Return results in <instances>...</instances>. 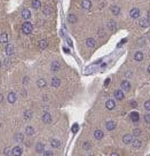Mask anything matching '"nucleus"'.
I'll return each mask as SVG.
<instances>
[{"instance_id":"obj_1","label":"nucleus","mask_w":150,"mask_h":156,"mask_svg":"<svg viewBox=\"0 0 150 156\" xmlns=\"http://www.w3.org/2000/svg\"><path fill=\"white\" fill-rule=\"evenodd\" d=\"M32 30H33V25H32V23H30V22H24L22 24V32L23 33H25V34H29V33H31L32 32Z\"/></svg>"},{"instance_id":"obj_2","label":"nucleus","mask_w":150,"mask_h":156,"mask_svg":"<svg viewBox=\"0 0 150 156\" xmlns=\"http://www.w3.org/2000/svg\"><path fill=\"white\" fill-rule=\"evenodd\" d=\"M129 16L132 19H139L140 17V9L139 8H132L131 11H129Z\"/></svg>"},{"instance_id":"obj_3","label":"nucleus","mask_w":150,"mask_h":156,"mask_svg":"<svg viewBox=\"0 0 150 156\" xmlns=\"http://www.w3.org/2000/svg\"><path fill=\"white\" fill-rule=\"evenodd\" d=\"M7 100L9 103H15L16 100H17V95L15 92H10V93H8V97H7Z\"/></svg>"},{"instance_id":"obj_4","label":"nucleus","mask_w":150,"mask_h":156,"mask_svg":"<svg viewBox=\"0 0 150 156\" xmlns=\"http://www.w3.org/2000/svg\"><path fill=\"white\" fill-rule=\"evenodd\" d=\"M51 85L53 86L54 88L59 87V86L61 85V79L57 78V77H53V78H52V80H51Z\"/></svg>"},{"instance_id":"obj_5","label":"nucleus","mask_w":150,"mask_h":156,"mask_svg":"<svg viewBox=\"0 0 150 156\" xmlns=\"http://www.w3.org/2000/svg\"><path fill=\"white\" fill-rule=\"evenodd\" d=\"M41 119H42V122H44L45 124H49L52 122V115L49 114V112H45V114L42 115Z\"/></svg>"},{"instance_id":"obj_6","label":"nucleus","mask_w":150,"mask_h":156,"mask_svg":"<svg viewBox=\"0 0 150 156\" xmlns=\"http://www.w3.org/2000/svg\"><path fill=\"white\" fill-rule=\"evenodd\" d=\"M91 7H92L91 0H83V1H82V8H83V9L88 10V9H91Z\"/></svg>"},{"instance_id":"obj_7","label":"nucleus","mask_w":150,"mask_h":156,"mask_svg":"<svg viewBox=\"0 0 150 156\" xmlns=\"http://www.w3.org/2000/svg\"><path fill=\"white\" fill-rule=\"evenodd\" d=\"M129 117H131V121L133 123H138V122H139V119H140V115H139V112H136V111L131 112Z\"/></svg>"},{"instance_id":"obj_8","label":"nucleus","mask_w":150,"mask_h":156,"mask_svg":"<svg viewBox=\"0 0 150 156\" xmlns=\"http://www.w3.org/2000/svg\"><path fill=\"white\" fill-rule=\"evenodd\" d=\"M10 155H13V156H20V155H22V148L20 146L14 147V148L11 149V154Z\"/></svg>"},{"instance_id":"obj_9","label":"nucleus","mask_w":150,"mask_h":156,"mask_svg":"<svg viewBox=\"0 0 150 156\" xmlns=\"http://www.w3.org/2000/svg\"><path fill=\"white\" fill-rule=\"evenodd\" d=\"M107 27L109 28V30H110L111 32H115L116 29H117V24H116V22L115 21H109L108 23H107Z\"/></svg>"},{"instance_id":"obj_10","label":"nucleus","mask_w":150,"mask_h":156,"mask_svg":"<svg viewBox=\"0 0 150 156\" xmlns=\"http://www.w3.org/2000/svg\"><path fill=\"white\" fill-rule=\"evenodd\" d=\"M21 15H22V17L24 20H29L31 17V11L28 9V8H24V9L22 10V13H21Z\"/></svg>"},{"instance_id":"obj_11","label":"nucleus","mask_w":150,"mask_h":156,"mask_svg":"<svg viewBox=\"0 0 150 156\" xmlns=\"http://www.w3.org/2000/svg\"><path fill=\"white\" fill-rule=\"evenodd\" d=\"M132 141H133V137H132V134H124L123 137V142L124 143H132Z\"/></svg>"},{"instance_id":"obj_12","label":"nucleus","mask_w":150,"mask_h":156,"mask_svg":"<svg viewBox=\"0 0 150 156\" xmlns=\"http://www.w3.org/2000/svg\"><path fill=\"white\" fill-rule=\"evenodd\" d=\"M51 68H52V71H54V73H57V71L61 69V65H60V63L57 62V61H54V62H52Z\"/></svg>"},{"instance_id":"obj_13","label":"nucleus","mask_w":150,"mask_h":156,"mask_svg":"<svg viewBox=\"0 0 150 156\" xmlns=\"http://www.w3.org/2000/svg\"><path fill=\"white\" fill-rule=\"evenodd\" d=\"M115 107H116V103H115L114 100H108L105 102V108L108 109V110H112Z\"/></svg>"},{"instance_id":"obj_14","label":"nucleus","mask_w":150,"mask_h":156,"mask_svg":"<svg viewBox=\"0 0 150 156\" xmlns=\"http://www.w3.org/2000/svg\"><path fill=\"white\" fill-rule=\"evenodd\" d=\"M103 134H104V133H103L102 130H95V131H94V138L96 140H101V139H102Z\"/></svg>"},{"instance_id":"obj_15","label":"nucleus","mask_w":150,"mask_h":156,"mask_svg":"<svg viewBox=\"0 0 150 156\" xmlns=\"http://www.w3.org/2000/svg\"><path fill=\"white\" fill-rule=\"evenodd\" d=\"M36 152L38 153V154H42V153L45 152V146H44V143H41V142L37 143V145H36Z\"/></svg>"},{"instance_id":"obj_16","label":"nucleus","mask_w":150,"mask_h":156,"mask_svg":"<svg viewBox=\"0 0 150 156\" xmlns=\"http://www.w3.org/2000/svg\"><path fill=\"white\" fill-rule=\"evenodd\" d=\"M114 95H115V98H116L117 100H123L124 99V93H123L122 89H116Z\"/></svg>"},{"instance_id":"obj_17","label":"nucleus","mask_w":150,"mask_h":156,"mask_svg":"<svg viewBox=\"0 0 150 156\" xmlns=\"http://www.w3.org/2000/svg\"><path fill=\"white\" fill-rule=\"evenodd\" d=\"M120 86H122L123 91H129V88H131V84H129L128 80H123Z\"/></svg>"},{"instance_id":"obj_18","label":"nucleus","mask_w":150,"mask_h":156,"mask_svg":"<svg viewBox=\"0 0 150 156\" xmlns=\"http://www.w3.org/2000/svg\"><path fill=\"white\" fill-rule=\"evenodd\" d=\"M105 128L108 131H112V130L116 129V123L112 122V121H110V122H107L105 123Z\"/></svg>"},{"instance_id":"obj_19","label":"nucleus","mask_w":150,"mask_h":156,"mask_svg":"<svg viewBox=\"0 0 150 156\" xmlns=\"http://www.w3.org/2000/svg\"><path fill=\"white\" fill-rule=\"evenodd\" d=\"M95 45H96V44H95V40L93 38H87V39H86V46H87V47L94 48Z\"/></svg>"},{"instance_id":"obj_20","label":"nucleus","mask_w":150,"mask_h":156,"mask_svg":"<svg viewBox=\"0 0 150 156\" xmlns=\"http://www.w3.org/2000/svg\"><path fill=\"white\" fill-rule=\"evenodd\" d=\"M143 57H145V55H143L142 52H136V53L134 54V60H135V61H138V62L142 61Z\"/></svg>"},{"instance_id":"obj_21","label":"nucleus","mask_w":150,"mask_h":156,"mask_svg":"<svg viewBox=\"0 0 150 156\" xmlns=\"http://www.w3.org/2000/svg\"><path fill=\"white\" fill-rule=\"evenodd\" d=\"M51 145L53 148H60L61 147V141L57 139H52L51 140Z\"/></svg>"},{"instance_id":"obj_22","label":"nucleus","mask_w":150,"mask_h":156,"mask_svg":"<svg viewBox=\"0 0 150 156\" xmlns=\"http://www.w3.org/2000/svg\"><path fill=\"white\" fill-rule=\"evenodd\" d=\"M110 10H111L112 15H116V16H118V15L120 14V8L118 7V6H112V7L110 8Z\"/></svg>"},{"instance_id":"obj_23","label":"nucleus","mask_w":150,"mask_h":156,"mask_svg":"<svg viewBox=\"0 0 150 156\" xmlns=\"http://www.w3.org/2000/svg\"><path fill=\"white\" fill-rule=\"evenodd\" d=\"M140 25L142 28H148L149 27V16H147V19H142L140 21Z\"/></svg>"},{"instance_id":"obj_24","label":"nucleus","mask_w":150,"mask_h":156,"mask_svg":"<svg viewBox=\"0 0 150 156\" xmlns=\"http://www.w3.org/2000/svg\"><path fill=\"white\" fill-rule=\"evenodd\" d=\"M14 53V47L11 44H8L7 46H6V54L7 55H11V54Z\"/></svg>"},{"instance_id":"obj_25","label":"nucleus","mask_w":150,"mask_h":156,"mask_svg":"<svg viewBox=\"0 0 150 156\" xmlns=\"http://www.w3.org/2000/svg\"><path fill=\"white\" fill-rule=\"evenodd\" d=\"M31 6H32V8H34V9H39L41 7V2H40V0H33Z\"/></svg>"},{"instance_id":"obj_26","label":"nucleus","mask_w":150,"mask_h":156,"mask_svg":"<svg viewBox=\"0 0 150 156\" xmlns=\"http://www.w3.org/2000/svg\"><path fill=\"white\" fill-rule=\"evenodd\" d=\"M0 43H2V44H6V43H8V34L7 33H1L0 34Z\"/></svg>"},{"instance_id":"obj_27","label":"nucleus","mask_w":150,"mask_h":156,"mask_svg":"<svg viewBox=\"0 0 150 156\" xmlns=\"http://www.w3.org/2000/svg\"><path fill=\"white\" fill-rule=\"evenodd\" d=\"M25 134L27 135H33L34 134V129L32 128V126H27V128H25Z\"/></svg>"},{"instance_id":"obj_28","label":"nucleus","mask_w":150,"mask_h":156,"mask_svg":"<svg viewBox=\"0 0 150 156\" xmlns=\"http://www.w3.org/2000/svg\"><path fill=\"white\" fill-rule=\"evenodd\" d=\"M46 84H47V83H46V80L44 79V78H40L38 82H37V85H38L39 88H44L46 86Z\"/></svg>"},{"instance_id":"obj_29","label":"nucleus","mask_w":150,"mask_h":156,"mask_svg":"<svg viewBox=\"0 0 150 156\" xmlns=\"http://www.w3.org/2000/svg\"><path fill=\"white\" fill-rule=\"evenodd\" d=\"M47 46H48V41L46 39H42V40H40L39 41V47L41 48V50H45Z\"/></svg>"},{"instance_id":"obj_30","label":"nucleus","mask_w":150,"mask_h":156,"mask_svg":"<svg viewBox=\"0 0 150 156\" xmlns=\"http://www.w3.org/2000/svg\"><path fill=\"white\" fill-rule=\"evenodd\" d=\"M132 143H133V148H135V149H139L141 147V141L139 139L133 140V141H132Z\"/></svg>"},{"instance_id":"obj_31","label":"nucleus","mask_w":150,"mask_h":156,"mask_svg":"<svg viewBox=\"0 0 150 156\" xmlns=\"http://www.w3.org/2000/svg\"><path fill=\"white\" fill-rule=\"evenodd\" d=\"M68 21H69V23H76V22H77L76 15H73V14H70V15L68 16Z\"/></svg>"},{"instance_id":"obj_32","label":"nucleus","mask_w":150,"mask_h":156,"mask_svg":"<svg viewBox=\"0 0 150 156\" xmlns=\"http://www.w3.org/2000/svg\"><path fill=\"white\" fill-rule=\"evenodd\" d=\"M32 111H31V110H27V111H25L24 112V118H25V119H31V118H32Z\"/></svg>"},{"instance_id":"obj_33","label":"nucleus","mask_w":150,"mask_h":156,"mask_svg":"<svg viewBox=\"0 0 150 156\" xmlns=\"http://www.w3.org/2000/svg\"><path fill=\"white\" fill-rule=\"evenodd\" d=\"M23 139H24V135L21 134V133H18V134L15 135V140L17 141V142H21V141H23Z\"/></svg>"},{"instance_id":"obj_34","label":"nucleus","mask_w":150,"mask_h":156,"mask_svg":"<svg viewBox=\"0 0 150 156\" xmlns=\"http://www.w3.org/2000/svg\"><path fill=\"white\" fill-rule=\"evenodd\" d=\"M91 142H88V141H86V142H84V145H83V148L85 149V151H88V149H91Z\"/></svg>"},{"instance_id":"obj_35","label":"nucleus","mask_w":150,"mask_h":156,"mask_svg":"<svg viewBox=\"0 0 150 156\" xmlns=\"http://www.w3.org/2000/svg\"><path fill=\"white\" fill-rule=\"evenodd\" d=\"M44 14H45V15H51V14H52L51 7H46L45 9H44Z\"/></svg>"},{"instance_id":"obj_36","label":"nucleus","mask_w":150,"mask_h":156,"mask_svg":"<svg viewBox=\"0 0 150 156\" xmlns=\"http://www.w3.org/2000/svg\"><path fill=\"white\" fill-rule=\"evenodd\" d=\"M133 134L135 135V137H139V135H141V130L140 129H134Z\"/></svg>"},{"instance_id":"obj_37","label":"nucleus","mask_w":150,"mask_h":156,"mask_svg":"<svg viewBox=\"0 0 150 156\" xmlns=\"http://www.w3.org/2000/svg\"><path fill=\"white\" fill-rule=\"evenodd\" d=\"M145 109H146V110H150V101L149 100H147L146 101V102H145Z\"/></svg>"},{"instance_id":"obj_38","label":"nucleus","mask_w":150,"mask_h":156,"mask_svg":"<svg viewBox=\"0 0 150 156\" xmlns=\"http://www.w3.org/2000/svg\"><path fill=\"white\" fill-rule=\"evenodd\" d=\"M11 154V149L10 148H5V151H4V155H10Z\"/></svg>"},{"instance_id":"obj_39","label":"nucleus","mask_w":150,"mask_h":156,"mask_svg":"<svg viewBox=\"0 0 150 156\" xmlns=\"http://www.w3.org/2000/svg\"><path fill=\"white\" fill-rule=\"evenodd\" d=\"M129 105L132 106V108H136V107H138V102H136V101L132 100V101H129Z\"/></svg>"},{"instance_id":"obj_40","label":"nucleus","mask_w":150,"mask_h":156,"mask_svg":"<svg viewBox=\"0 0 150 156\" xmlns=\"http://www.w3.org/2000/svg\"><path fill=\"white\" fill-rule=\"evenodd\" d=\"M42 154H44L45 156H53V155H54V153H53V152H51V151H47V152H44Z\"/></svg>"},{"instance_id":"obj_41","label":"nucleus","mask_w":150,"mask_h":156,"mask_svg":"<svg viewBox=\"0 0 150 156\" xmlns=\"http://www.w3.org/2000/svg\"><path fill=\"white\" fill-rule=\"evenodd\" d=\"M145 121H146L147 124H150V115L149 114H147L146 116H145Z\"/></svg>"},{"instance_id":"obj_42","label":"nucleus","mask_w":150,"mask_h":156,"mask_svg":"<svg viewBox=\"0 0 150 156\" xmlns=\"http://www.w3.org/2000/svg\"><path fill=\"white\" fill-rule=\"evenodd\" d=\"M97 34H99V37H100V36H101V37H104V31L101 29V30L97 31Z\"/></svg>"},{"instance_id":"obj_43","label":"nucleus","mask_w":150,"mask_h":156,"mask_svg":"<svg viewBox=\"0 0 150 156\" xmlns=\"http://www.w3.org/2000/svg\"><path fill=\"white\" fill-rule=\"evenodd\" d=\"M77 131H78V125L76 124V125H73V128H72V132H73V133H76Z\"/></svg>"},{"instance_id":"obj_44","label":"nucleus","mask_w":150,"mask_h":156,"mask_svg":"<svg viewBox=\"0 0 150 156\" xmlns=\"http://www.w3.org/2000/svg\"><path fill=\"white\" fill-rule=\"evenodd\" d=\"M28 83H29V77H24L23 78V84L25 85V84H28Z\"/></svg>"},{"instance_id":"obj_45","label":"nucleus","mask_w":150,"mask_h":156,"mask_svg":"<svg viewBox=\"0 0 150 156\" xmlns=\"http://www.w3.org/2000/svg\"><path fill=\"white\" fill-rule=\"evenodd\" d=\"M5 65H6V67L9 65V60H5Z\"/></svg>"},{"instance_id":"obj_46","label":"nucleus","mask_w":150,"mask_h":156,"mask_svg":"<svg viewBox=\"0 0 150 156\" xmlns=\"http://www.w3.org/2000/svg\"><path fill=\"white\" fill-rule=\"evenodd\" d=\"M2 101H4V97H2V94L0 93V103H1Z\"/></svg>"},{"instance_id":"obj_47","label":"nucleus","mask_w":150,"mask_h":156,"mask_svg":"<svg viewBox=\"0 0 150 156\" xmlns=\"http://www.w3.org/2000/svg\"><path fill=\"white\" fill-rule=\"evenodd\" d=\"M68 45H69V46H72V43H71L70 39H68Z\"/></svg>"},{"instance_id":"obj_48","label":"nucleus","mask_w":150,"mask_h":156,"mask_svg":"<svg viewBox=\"0 0 150 156\" xmlns=\"http://www.w3.org/2000/svg\"><path fill=\"white\" fill-rule=\"evenodd\" d=\"M108 84H110V79H107V80H105L104 85H108Z\"/></svg>"},{"instance_id":"obj_49","label":"nucleus","mask_w":150,"mask_h":156,"mask_svg":"<svg viewBox=\"0 0 150 156\" xmlns=\"http://www.w3.org/2000/svg\"><path fill=\"white\" fill-rule=\"evenodd\" d=\"M0 68H1V61H0Z\"/></svg>"},{"instance_id":"obj_50","label":"nucleus","mask_w":150,"mask_h":156,"mask_svg":"<svg viewBox=\"0 0 150 156\" xmlns=\"http://www.w3.org/2000/svg\"><path fill=\"white\" fill-rule=\"evenodd\" d=\"M0 128H1V125H0Z\"/></svg>"}]
</instances>
